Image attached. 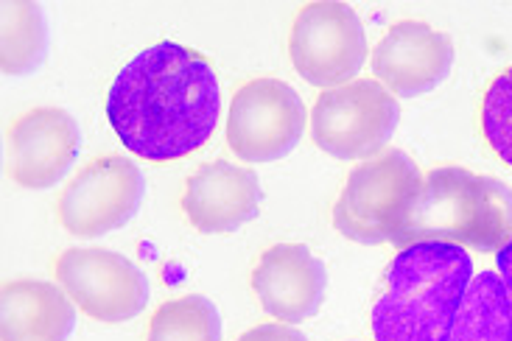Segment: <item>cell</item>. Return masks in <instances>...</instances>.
I'll return each mask as SVG.
<instances>
[{
    "instance_id": "6da1fadb",
    "label": "cell",
    "mask_w": 512,
    "mask_h": 341,
    "mask_svg": "<svg viewBox=\"0 0 512 341\" xmlns=\"http://www.w3.org/2000/svg\"><path fill=\"white\" fill-rule=\"evenodd\" d=\"M222 112L219 76L194 48L157 42L140 51L110 87L112 132L135 157L171 163L202 149Z\"/></svg>"
},
{
    "instance_id": "7a4b0ae2",
    "label": "cell",
    "mask_w": 512,
    "mask_h": 341,
    "mask_svg": "<svg viewBox=\"0 0 512 341\" xmlns=\"http://www.w3.org/2000/svg\"><path fill=\"white\" fill-rule=\"evenodd\" d=\"M471 280L468 249L437 241L403 246L373 305L375 341H451Z\"/></svg>"
},
{
    "instance_id": "3957f363",
    "label": "cell",
    "mask_w": 512,
    "mask_h": 341,
    "mask_svg": "<svg viewBox=\"0 0 512 341\" xmlns=\"http://www.w3.org/2000/svg\"><path fill=\"white\" fill-rule=\"evenodd\" d=\"M429 241L501 252L512 241V188L459 165L429 171L392 244L403 249Z\"/></svg>"
},
{
    "instance_id": "277c9868",
    "label": "cell",
    "mask_w": 512,
    "mask_h": 341,
    "mask_svg": "<svg viewBox=\"0 0 512 341\" xmlns=\"http://www.w3.org/2000/svg\"><path fill=\"white\" fill-rule=\"evenodd\" d=\"M420 188L423 174L415 160L401 149H384L350 171L333 207V224L356 244L395 241L415 207Z\"/></svg>"
},
{
    "instance_id": "5b68a950",
    "label": "cell",
    "mask_w": 512,
    "mask_h": 341,
    "mask_svg": "<svg viewBox=\"0 0 512 341\" xmlns=\"http://www.w3.org/2000/svg\"><path fill=\"white\" fill-rule=\"evenodd\" d=\"M401 121V104L378 79L322 90L311 110V137L336 160H373Z\"/></svg>"
},
{
    "instance_id": "8992f818",
    "label": "cell",
    "mask_w": 512,
    "mask_h": 341,
    "mask_svg": "<svg viewBox=\"0 0 512 341\" xmlns=\"http://www.w3.org/2000/svg\"><path fill=\"white\" fill-rule=\"evenodd\" d=\"M289 54L294 70L314 87L333 90L356 82V73L367 62L361 17L339 0L305 3L291 26Z\"/></svg>"
},
{
    "instance_id": "52a82bcc",
    "label": "cell",
    "mask_w": 512,
    "mask_h": 341,
    "mask_svg": "<svg viewBox=\"0 0 512 341\" xmlns=\"http://www.w3.org/2000/svg\"><path fill=\"white\" fill-rule=\"evenodd\" d=\"M56 283L96 322H129L149 305V277L135 260L104 246H73L54 260Z\"/></svg>"
},
{
    "instance_id": "ba28073f",
    "label": "cell",
    "mask_w": 512,
    "mask_h": 341,
    "mask_svg": "<svg viewBox=\"0 0 512 341\" xmlns=\"http://www.w3.org/2000/svg\"><path fill=\"white\" fill-rule=\"evenodd\" d=\"M308 123L303 98L280 79L238 87L227 115V146L244 163H275L297 149Z\"/></svg>"
},
{
    "instance_id": "9c48e42d",
    "label": "cell",
    "mask_w": 512,
    "mask_h": 341,
    "mask_svg": "<svg viewBox=\"0 0 512 341\" xmlns=\"http://www.w3.org/2000/svg\"><path fill=\"white\" fill-rule=\"evenodd\" d=\"M146 179L129 157H98L65 185L56 219L76 238H101L138 216Z\"/></svg>"
},
{
    "instance_id": "30bf717a",
    "label": "cell",
    "mask_w": 512,
    "mask_h": 341,
    "mask_svg": "<svg viewBox=\"0 0 512 341\" xmlns=\"http://www.w3.org/2000/svg\"><path fill=\"white\" fill-rule=\"evenodd\" d=\"M82 149V132L70 112L34 107L14 118L6 137L9 177L28 191H48L68 174Z\"/></svg>"
},
{
    "instance_id": "8fae6325",
    "label": "cell",
    "mask_w": 512,
    "mask_h": 341,
    "mask_svg": "<svg viewBox=\"0 0 512 341\" xmlns=\"http://www.w3.org/2000/svg\"><path fill=\"white\" fill-rule=\"evenodd\" d=\"M454 68V42L423 20H401L373 48V73L392 96L417 98L437 90Z\"/></svg>"
},
{
    "instance_id": "7c38bea8",
    "label": "cell",
    "mask_w": 512,
    "mask_h": 341,
    "mask_svg": "<svg viewBox=\"0 0 512 341\" xmlns=\"http://www.w3.org/2000/svg\"><path fill=\"white\" fill-rule=\"evenodd\" d=\"M328 288L325 263L303 244H275L252 269V291L266 314L283 325L317 316Z\"/></svg>"
},
{
    "instance_id": "4fadbf2b",
    "label": "cell",
    "mask_w": 512,
    "mask_h": 341,
    "mask_svg": "<svg viewBox=\"0 0 512 341\" xmlns=\"http://www.w3.org/2000/svg\"><path fill=\"white\" fill-rule=\"evenodd\" d=\"M263 205L261 179L244 165L213 160L196 168L185 182L182 213L191 227L208 235L236 232L258 219Z\"/></svg>"
},
{
    "instance_id": "5bb4252c",
    "label": "cell",
    "mask_w": 512,
    "mask_h": 341,
    "mask_svg": "<svg viewBox=\"0 0 512 341\" xmlns=\"http://www.w3.org/2000/svg\"><path fill=\"white\" fill-rule=\"evenodd\" d=\"M0 302L3 341H68L76 328V302L59 283L34 277L9 280Z\"/></svg>"
},
{
    "instance_id": "9a60e30c",
    "label": "cell",
    "mask_w": 512,
    "mask_h": 341,
    "mask_svg": "<svg viewBox=\"0 0 512 341\" xmlns=\"http://www.w3.org/2000/svg\"><path fill=\"white\" fill-rule=\"evenodd\" d=\"M48 56V23L40 3L6 0L0 3V65L9 76H28L42 68Z\"/></svg>"
},
{
    "instance_id": "2e32d148",
    "label": "cell",
    "mask_w": 512,
    "mask_h": 341,
    "mask_svg": "<svg viewBox=\"0 0 512 341\" xmlns=\"http://www.w3.org/2000/svg\"><path fill=\"white\" fill-rule=\"evenodd\" d=\"M451 341H512V300L499 274L473 277Z\"/></svg>"
},
{
    "instance_id": "e0dca14e",
    "label": "cell",
    "mask_w": 512,
    "mask_h": 341,
    "mask_svg": "<svg viewBox=\"0 0 512 341\" xmlns=\"http://www.w3.org/2000/svg\"><path fill=\"white\" fill-rule=\"evenodd\" d=\"M146 341H222V314L199 294L168 300L149 319Z\"/></svg>"
},
{
    "instance_id": "ac0fdd59",
    "label": "cell",
    "mask_w": 512,
    "mask_h": 341,
    "mask_svg": "<svg viewBox=\"0 0 512 341\" xmlns=\"http://www.w3.org/2000/svg\"><path fill=\"white\" fill-rule=\"evenodd\" d=\"M479 123L487 146L496 151L501 163L512 168V65L487 84Z\"/></svg>"
},
{
    "instance_id": "d6986e66",
    "label": "cell",
    "mask_w": 512,
    "mask_h": 341,
    "mask_svg": "<svg viewBox=\"0 0 512 341\" xmlns=\"http://www.w3.org/2000/svg\"><path fill=\"white\" fill-rule=\"evenodd\" d=\"M238 341H308V336L297 328H291V325L272 322V325H258V328L247 330Z\"/></svg>"
},
{
    "instance_id": "ffe728a7",
    "label": "cell",
    "mask_w": 512,
    "mask_h": 341,
    "mask_svg": "<svg viewBox=\"0 0 512 341\" xmlns=\"http://www.w3.org/2000/svg\"><path fill=\"white\" fill-rule=\"evenodd\" d=\"M499 277L512 300V241L499 252Z\"/></svg>"
}]
</instances>
